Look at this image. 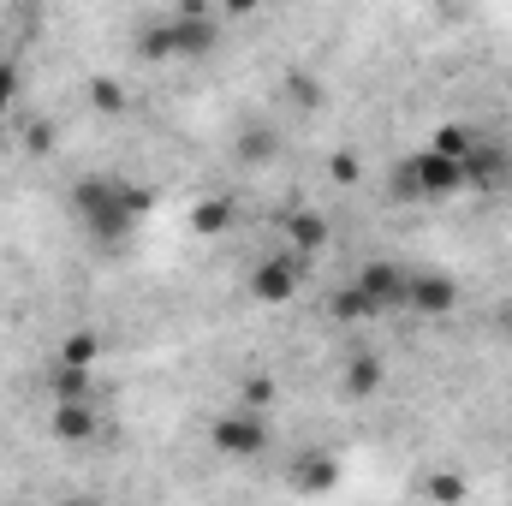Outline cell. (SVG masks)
Returning <instances> with one entry per match:
<instances>
[{
  "label": "cell",
  "mask_w": 512,
  "mask_h": 506,
  "mask_svg": "<svg viewBox=\"0 0 512 506\" xmlns=\"http://www.w3.org/2000/svg\"><path fill=\"white\" fill-rule=\"evenodd\" d=\"M72 209H78V221L96 239H126L131 227H137V215L149 209V197L137 185H126V179H78Z\"/></svg>",
  "instance_id": "obj_1"
},
{
  "label": "cell",
  "mask_w": 512,
  "mask_h": 506,
  "mask_svg": "<svg viewBox=\"0 0 512 506\" xmlns=\"http://www.w3.org/2000/svg\"><path fill=\"white\" fill-rule=\"evenodd\" d=\"M465 191V167L435 155V149H417L393 167V197L405 203H441V197H459Z\"/></svg>",
  "instance_id": "obj_2"
},
{
  "label": "cell",
  "mask_w": 512,
  "mask_h": 506,
  "mask_svg": "<svg viewBox=\"0 0 512 506\" xmlns=\"http://www.w3.org/2000/svg\"><path fill=\"white\" fill-rule=\"evenodd\" d=\"M352 286L364 292V304H370L376 316H387V310H405V298H411V268H399V262H364Z\"/></svg>",
  "instance_id": "obj_3"
},
{
  "label": "cell",
  "mask_w": 512,
  "mask_h": 506,
  "mask_svg": "<svg viewBox=\"0 0 512 506\" xmlns=\"http://www.w3.org/2000/svg\"><path fill=\"white\" fill-rule=\"evenodd\" d=\"M209 441H215V453H227V459H256V453L268 447V423H262V411H233V417H221V423L209 429Z\"/></svg>",
  "instance_id": "obj_4"
},
{
  "label": "cell",
  "mask_w": 512,
  "mask_h": 506,
  "mask_svg": "<svg viewBox=\"0 0 512 506\" xmlns=\"http://www.w3.org/2000/svg\"><path fill=\"white\" fill-rule=\"evenodd\" d=\"M298 286H304V268H298V256H292V251L262 256V262L251 268V298H256V304H286Z\"/></svg>",
  "instance_id": "obj_5"
},
{
  "label": "cell",
  "mask_w": 512,
  "mask_h": 506,
  "mask_svg": "<svg viewBox=\"0 0 512 506\" xmlns=\"http://www.w3.org/2000/svg\"><path fill=\"white\" fill-rule=\"evenodd\" d=\"M507 179H512V149L483 137V143L471 149V161H465V185H489V191H495V185H507Z\"/></svg>",
  "instance_id": "obj_6"
},
{
  "label": "cell",
  "mask_w": 512,
  "mask_h": 506,
  "mask_svg": "<svg viewBox=\"0 0 512 506\" xmlns=\"http://www.w3.org/2000/svg\"><path fill=\"white\" fill-rule=\"evenodd\" d=\"M459 304V286L447 280V274H411V298H405V310H417V316H447Z\"/></svg>",
  "instance_id": "obj_7"
},
{
  "label": "cell",
  "mask_w": 512,
  "mask_h": 506,
  "mask_svg": "<svg viewBox=\"0 0 512 506\" xmlns=\"http://www.w3.org/2000/svg\"><path fill=\"white\" fill-rule=\"evenodd\" d=\"M54 435L72 441V447L96 441V411H90V405H54Z\"/></svg>",
  "instance_id": "obj_8"
},
{
  "label": "cell",
  "mask_w": 512,
  "mask_h": 506,
  "mask_svg": "<svg viewBox=\"0 0 512 506\" xmlns=\"http://www.w3.org/2000/svg\"><path fill=\"white\" fill-rule=\"evenodd\" d=\"M292 483H298V489H310V495H328V489L340 483V465H334L328 453H310V459H298V465H292Z\"/></svg>",
  "instance_id": "obj_9"
},
{
  "label": "cell",
  "mask_w": 512,
  "mask_h": 506,
  "mask_svg": "<svg viewBox=\"0 0 512 506\" xmlns=\"http://www.w3.org/2000/svg\"><path fill=\"white\" fill-rule=\"evenodd\" d=\"M477 143H483V137H477L471 126H435V137H429L423 149H435V155H447V161H459V167H465Z\"/></svg>",
  "instance_id": "obj_10"
},
{
  "label": "cell",
  "mask_w": 512,
  "mask_h": 506,
  "mask_svg": "<svg viewBox=\"0 0 512 506\" xmlns=\"http://www.w3.org/2000/svg\"><path fill=\"white\" fill-rule=\"evenodd\" d=\"M286 239H292V256L298 251H322V245H328V221H322L316 209H298V215L286 221Z\"/></svg>",
  "instance_id": "obj_11"
},
{
  "label": "cell",
  "mask_w": 512,
  "mask_h": 506,
  "mask_svg": "<svg viewBox=\"0 0 512 506\" xmlns=\"http://www.w3.org/2000/svg\"><path fill=\"white\" fill-rule=\"evenodd\" d=\"M346 393H352V399H376V393H382V358L358 352V358L346 364Z\"/></svg>",
  "instance_id": "obj_12"
},
{
  "label": "cell",
  "mask_w": 512,
  "mask_h": 506,
  "mask_svg": "<svg viewBox=\"0 0 512 506\" xmlns=\"http://www.w3.org/2000/svg\"><path fill=\"white\" fill-rule=\"evenodd\" d=\"M328 310H334V316H340V322H370V316H376V310H370V304H364V292H358V286H340V292H334V304H328Z\"/></svg>",
  "instance_id": "obj_13"
},
{
  "label": "cell",
  "mask_w": 512,
  "mask_h": 506,
  "mask_svg": "<svg viewBox=\"0 0 512 506\" xmlns=\"http://www.w3.org/2000/svg\"><path fill=\"white\" fill-rule=\"evenodd\" d=\"M191 221H197V233H209V239H215V233H227L233 209H227V203H197V215H191Z\"/></svg>",
  "instance_id": "obj_14"
},
{
  "label": "cell",
  "mask_w": 512,
  "mask_h": 506,
  "mask_svg": "<svg viewBox=\"0 0 512 506\" xmlns=\"http://www.w3.org/2000/svg\"><path fill=\"white\" fill-rule=\"evenodd\" d=\"M90 358H96V334H72V340H66V352H60V364H66V370H90Z\"/></svg>",
  "instance_id": "obj_15"
},
{
  "label": "cell",
  "mask_w": 512,
  "mask_h": 506,
  "mask_svg": "<svg viewBox=\"0 0 512 506\" xmlns=\"http://www.w3.org/2000/svg\"><path fill=\"white\" fill-rule=\"evenodd\" d=\"M12 96H18V66H12V60H0V120H6Z\"/></svg>",
  "instance_id": "obj_16"
},
{
  "label": "cell",
  "mask_w": 512,
  "mask_h": 506,
  "mask_svg": "<svg viewBox=\"0 0 512 506\" xmlns=\"http://www.w3.org/2000/svg\"><path fill=\"white\" fill-rule=\"evenodd\" d=\"M429 495H435V501H465V483H459V477H435Z\"/></svg>",
  "instance_id": "obj_17"
},
{
  "label": "cell",
  "mask_w": 512,
  "mask_h": 506,
  "mask_svg": "<svg viewBox=\"0 0 512 506\" xmlns=\"http://www.w3.org/2000/svg\"><path fill=\"white\" fill-rule=\"evenodd\" d=\"M328 173L346 185V179H358V161H352V155H334V161H328Z\"/></svg>",
  "instance_id": "obj_18"
},
{
  "label": "cell",
  "mask_w": 512,
  "mask_h": 506,
  "mask_svg": "<svg viewBox=\"0 0 512 506\" xmlns=\"http://www.w3.org/2000/svg\"><path fill=\"white\" fill-rule=\"evenodd\" d=\"M245 399H251V405H268V399H274V387H268L262 376H251V381H245Z\"/></svg>",
  "instance_id": "obj_19"
},
{
  "label": "cell",
  "mask_w": 512,
  "mask_h": 506,
  "mask_svg": "<svg viewBox=\"0 0 512 506\" xmlns=\"http://www.w3.org/2000/svg\"><path fill=\"white\" fill-rule=\"evenodd\" d=\"M96 108H120V84H96Z\"/></svg>",
  "instance_id": "obj_20"
},
{
  "label": "cell",
  "mask_w": 512,
  "mask_h": 506,
  "mask_svg": "<svg viewBox=\"0 0 512 506\" xmlns=\"http://www.w3.org/2000/svg\"><path fill=\"white\" fill-rule=\"evenodd\" d=\"M60 506H102L96 495H72V501H60Z\"/></svg>",
  "instance_id": "obj_21"
},
{
  "label": "cell",
  "mask_w": 512,
  "mask_h": 506,
  "mask_svg": "<svg viewBox=\"0 0 512 506\" xmlns=\"http://www.w3.org/2000/svg\"><path fill=\"white\" fill-rule=\"evenodd\" d=\"M501 334H507V340H512V310H507V316H501Z\"/></svg>",
  "instance_id": "obj_22"
},
{
  "label": "cell",
  "mask_w": 512,
  "mask_h": 506,
  "mask_svg": "<svg viewBox=\"0 0 512 506\" xmlns=\"http://www.w3.org/2000/svg\"><path fill=\"white\" fill-rule=\"evenodd\" d=\"M0 143H6V131H0Z\"/></svg>",
  "instance_id": "obj_23"
}]
</instances>
